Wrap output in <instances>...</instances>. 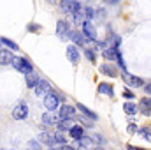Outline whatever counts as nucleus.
Returning a JSON list of instances; mask_svg holds the SVG:
<instances>
[{"label":"nucleus","instance_id":"nucleus-35","mask_svg":"<svg viewBox=\"0 0 151 150\" xmlns=\"http://www.w3.org/2000/svg\"><path fill=\"white\" fill-rule=\"evenodd\" d=\"M128 150H146V149H141V147H134V145H128Z\"/></svg>","mask_w":151,"mask_h":150},{"label":"nucleus","instance_id":"nucleus-38","mask_svg":"<svg viewBox=\"0 0 151 150\" xmlns=\"http://www.w3.org/2000/svg\"><path fill=\"white\" fill-rule=\"evenodd\" d=\"M93 150H104V149L102 147H97V149H93Z\"/></svg>","mask_w":151,"mask_h":150},{"label":"nucleus","instance_id":"nucleus-14","mask_svg":"<svg viewBox=\"0 0 151 150\" xmlns=\"http://www.w3.org/2000/svg\"><path fill=\"white\" fill-rule=\"evenodd\" d=\"M32 71H34V67H32L30 60H28V58H25V57H21V64H19V73H23V74H28V73H32Z\"/></svg>","mask_w":151,"mask_h":150},{"label":"nucleus","instance_id":"nucleus-21","mask_svg":"<svg viewBox=\"0 0 151 150\" xmlns=\"http://www.w3.org/2000/svg\"><path fill=\"white\" fill-rule=\"evenodd\" d=\"M70 127H72V122L70 120H58V124H56V129L58 131H63V133L69 131Z\"/></svg>","mask_w":151,"mask_h":150},{"label":"nucleus","instance_id":"nucleus-37","mask_svg":"<svg viewBox=\"0 0 151 150\" xmlns=\"http://www.w3.org/2000/svg\"><path fill=\"white\" fill-rule=\"evenodd\" d=\"M104 2H107V4H118L119 0H104Z\"/></svg>","mask_w":151,"mask_h":150},{"label":"nucleus","instance_id":"nucleus-36","mask_svg":"<svg viewBox=\"0 0 151 150\" xmlns=\"http://www.w3.org/2000/svg\"><path fill=\"white\" fill-rule=\"evenodd\" d=\"M144 90H146V94H150V95H151V83H150V85H146V87H144Z\"/></svg>","mask_w":151,"mask_h":150},{"label":"nucleus","instance_id":"nucleus-31","mask_svg":"<svg viewBox=\"0 0 151 150\" xmlns=\"http://www.w3.org/2000/svg\"><path fill=\"white\" fill-rule=\"evenodd\" d=\"M123 95H125L127 99H135V95H134V94H132L130 90H125V92H123Z\"/></svg>","mask_w":151,"mask_h":150},{"label":"nucleus","instance_id":"nucleus-13","mask_svg":"<svg viewBox=\"0 0 151 150\" xmlns=\"http://www.w3.org/2000/svg\"><path fill=\"white\" fill-rule=\"evenodd\" d=\"M139 111L142 113V115H146V117H150L151 115V99H141Z\"/></svg>","mask_w":151,"mask_h":150},{"label":"nucleus","instance_id":"nucleus-7","mask_svg":"<svg viewBox=\"0 0 151 150\" xmlns=\"http://www.w3.org/2000/svg\"><path fill=\"white\" fill-rule=\"evenodd\" d=\"M121 74H123V78L127 79V83H128V87H142L144 85V79L142 78H139V76H128L127 74V71H121Z\"/></svg>","mask_w":151,"mask_h":150},{"label":"nucleus","instance_id":"nucleus-19","mask_svg":"<svg viewBox=\"0 0 151 150\" xmlns=\"http://www.w3.org/2000/svg\"><path fill=\"white\" fill-rule=\"evenodd\" d=\"M123 111L127 113V115H135V113L139 111V106H135L134 103H125L123 104Z\"/></svg>","mask_w":151,"mask_h":150},{"label":"nucleus","instance_id":"nucleus-5","mask_svg":"<svg viewBox=\"0 0 151 150\" xmlns=\"http://www.w3.org/2000/svg\"><path fill=\"white\" fill-rule=\"evenodd\" d=\"M27 117H28V106H27L25 103L18 104V106L12 110V118H14V120H25Z\"/></svg>","mask_w":151,"mask_h":150},{"label":"nucleus","instance_id":"nucleus-12","mask_svg":"<svg viewBox=\"0 0 151 150\" xmlns=\"http://www.w3.org/2000/svg\"><path fill=\"white\" fill-rule=\"evenodd\" d=\"M12 53L9 50H0V66H9L12 62Z\"/></svg>","mask_w":151,"mask_h":150},{"label":"nucleus","instance_id":"nucleus-27","mask_svg":"<svg viewBox=\"0 0 151 150\" xmlns=\"http://www.w3.org/2000/svg\"><path fill=\"white\" fill-rule=\"evenodd\" d=\"M28 149L30 150H42V147H40V143H39L37 140H32V141H28Z\"/></svg>","mask_w":151,"mask_h":150},{"label":"nucleus","instance_id":"nucleus-11","mask_svg":"<svg viewBox=\"0 0 151 150\" xmlns=\"http://www.w3.org/2000/svg\"><path fill=\"white\" fill-rule=\"evenodd\" d=\"M39 141L44 143V145H47V147H53L56 143L55 141V134H51V133H40L39 134Z\"/></svg>","mask_w":151,"mask_h":150},{"label":"nucleus","instance_id":"nucleus-9","mask_svg":"<svg viewBox=\"0 0 151 150\" xmlns=\"http://www.w3.org/2000/svg\"><path fill=\"white\" fill-rule=\"evenodd\" d=\"M58 120H60V117L53 111H47L42 115V124L44 125H55V124H58Z\"/></svg>","mask_w":151,"mask_h":150},{"label":"nucleus","instance_id":"nucleus-1","mask_svg":"<svg viewBox=\"0 0 151 150\" xmlns=\"http://www.w3.org/2000/svg\"><path fill=\"white\" fill-rule=\"evenodd\" d=\"M58 103H60V97H58L56 94L49 92V94L44 95V106L47 108V111H55V110L58 108Z\"/></svg>","mask_w":151,"mask_h":150},{"label":"nucleus","instance_id":"nucleus-15","mask_svg":"<svg viewBox=\"0 0 151 150\" xmlns=\"http://www.w3.org/2000/svg\"><path fill=\"white\" fill-rule=\"evenodd\" d=\"M67 55H69V60H70L72 64H77V60H79V51H77L76 46H69V48H67Z\"/></svg>","mask_w":151,"mask_h":150},{"label":"nucleus","instance_id":"nucleus-2","mask_svg":"<svg viewBox=\"0 0 151 150\" xmlns=\"http://www.w3.org/2000/svg\"><path fill=\"white\" fill-rule=\"evenodd\" d=\"M62 9L69 14H77L81 11V4L77 0H63L62 2Z\"/></svg>","mask_w":151,"mask_h":150},{"label":"nucleus","instance_id":"nucleus-8","mask_svg":"<svg viewBox=\"0 0 151 150\" xmlns=\"http://www.w3.org/2000/svg\"><path fill=\"white\" fill-rule=\"evenodd\" d=\"M56 34L60 36L62 39H65V37H69L70 36V30H69V25L63 21V20H60L58 23H56Z\"/></svg>","mask_w":151,"mask_h":150},{"label":"nucleus","instance_id":"nucleus-22","mask_svg":"<svg viewBox=\"0 0 151 150\" xmlns=\"http://www.w3.org/2000/svg\"><path fill=\"white\" fill-rule=\"evenodd\" d=\"M53 134H55V141H56V143H60V145H67V138H65L63 131H56V133H53Z\"/></svg>","mask_w":151,"mask_h":150},{"label":"nucleus","instance_id":"nucleus-4","mask_svg":"<svg viewBox=\"0 0 151 150\" xmlns=\"http://www.w3.org/2000/svg\"><path fill=\"white\" fill-rule=\"evenodd\" d=\"M58 117H60V120H72L76 117V108L70 106V104H63V106L60 108Z\"/></svg>","mask_w":151,"mask_h":150},{"label":"nucleus","instance_id":"nucleus-26","mask_svg":"<svg viewBox=\"0 0 151 150\" xmlns=\"http://www.w3.org/2000/svg\"><path fill=\"white\" fill-rule=\"evenodd\" d=\"M0 41H2V42H4V44L7 46V48H11V50H14V51H16V50H19V46H18L16 42H12L11 39H7V37H2Z\"/></svg>","mask_w":151,"mask_h":150},{"label":"nucleus","instance_id":"nucleus-39","mask_svg":"<svg viewBox=\"0 0 151 150\" xmlns=\"http://www.w3.org/2000/svg\"><path fill=\"white\" fill-rule=\"evenodd\" d=\"M47 2H51V4H53V2H55V0H47Z\"/></svg>","mask_w":151,"mask_h":150},{"label":"nucleus","instance_id":"nucleus-17","mask_svg":"<svg viewBox=\"0 0 151 150\" xmlns=\"http://www.w3.org/2000/svg\"><path fill=\"white\" fill-rule=\"evenodd\" d=\"M69 134H70L74 140H79L84 133H83V127H81V125H72V127L69 129Z\"/></svg>","mask_w":151,"mask_h":150},{"label":"nucleus","instance_id":"nucleus-10","mask_svg":"<svg viewBox=\"0 0 151 150\" xmlns=\"http://www.w3.org/2000/svg\"><path fill=\"white\" fill-rule=\"evenodd\" d=\"M83 32L88 39H97V32H95V27L91 25V21H83Z\"/></svg>","mask_w":151,"mask_h":150},{"label":"nucleus","instance_id":"nucleus-24","mask_svg":"<svg viewBox=\"0 0 151 150\" xmlns=\"http://www.w3.org/2000/svg\"><path fill=\"white\" fill-rule=\"evenodd\" d=\"M116 55H118V50H116V48H107V50H104V57H106L107 60H114Z\"/></svg>","mask_w":151,"mask_h":150},{"label":"nucleus","instance_id":"nucleus-16","mask_svg":"<svg viewBox=\"0 0 151 150\" xmlns=\"http://www.w3.org/2000/svg\"><path fill=\"white\" fill-rule=\"evenodd\" d=\"M25 78H27V87L28 88H34L35 85H37V81H39V78L37 74L32 71V73H28V74H25Z\"/></svg>","mask_w":151,"mask_h":150},{"label":"nucleus","instance_id":"nucleus-25","mask_svg":"<svg viewBox=\"0 0 151 150\" xmlns=\"http://www.w3.org/2000/svg\"><path fill=\"white\" fill-rule=\"evenodd\" d=\"M69 37L72 39L74 42H77V44H84V37H83L79 32H72V30H70V36H69Z\"/></svg>","mask_w":151,"mask_h":150},{"label":"nucleus","instance_id":"nucleus-18","mask_svg":"<svg viewBox=\"0 0 151 150\" xmlns=\"http://www.w3.org/2000/svg\"><path fill=\"white\" fill-rule=\"evenodd\" d=\"M77 108H79V111H83V115H84V117H88V118H91V120H97V118H99L95 113L91 111L90 108H86L84 104H77Z\"/></svg>","mask_w":151,"mask_h":150},{"label":"nucleus","instance_id":"nucleus-20","mask_svg":"<svg viewBox=\"0 0 151 150\" xmlns=\"http://www.w3.org/2000/svg\"><path fill=\"white\" fill-rule=\"evenodd\" d=\"M99 92H100V94H107V95H111V97L114 95L113 87H111L109 83H100V85H99Z\"/></svg>","mask_w":151,"mask_h":150},{"label":"nucleus","instance_id":"nucleus-32","mask_svg":"<svg viewBox=\"0 0 151 150\" xmlns=\"http://www.w3.org/2000/svg\"><path fill=\"white\" fill-rule=\"evenodd\" d=\"M135 131H137V125H135V124H128V133H130V134H134Z\"/></svg>","mask_w":151,"mask_h":150},{"label":"nucleus","instance_id":"nucleus-33","mask_svg":"<svg viewBox=\"0 0 151 150\" xmlns=\"http://www.w3.org/2000/svg\"><path fill=\"white\" fill-rule=\"evenodd\" d=\"M39 28H40V27H39V25H34V23L28 25V30H30V32H39Z\"/></svg>","mask_w":151,"mask_h":150},{"label":"nucleus","instance_id":"nucleus-6","mask_svg":"<svg viewBox=\"0 0 151 150\" xmlns=\"http://www.w3.org/2000/svg\"><path fill=\"white\" fill-rule=\"evenodd\" d=\"M34 88H35V94H37L39 97H44L46 94H49V92H51V85H49L46 79H39L37 85H35Z\"/></svg>","mask_w":151,"mask_h":150},{"label":"nucleus","instance_id":"nucleus-23","mask_svg":"<svg viewBox=\"0 0 151 150\" xmlns=\"http://www.w3.org/2000/svg\"><path fill=\"white\" fill-rule=\"evenodd\" d=\"M100 73H102V74H109V76H113V78L118 74V73H116V69H114L113 66H107V64L100 67Z\"/></svg>","mask_w":151,"mask_h":150},{"label":"nucleus","instance_id":"nucleus-3","mask_svg":"<svg viewBox=\"0 0 151 150\" xmlns=\"http://www.w3.org/2000/svg\"><path fill=\"white\" fill-rule=\"evenodd\" d=\"M76 150H91L93 149V138H90V136H81L79 140H76Z\"/></svg>","mask_w":151,"mask_h":150},{"label":"nucleus","instance_id":"nucleus-29","mask_svg":"<svg viewBox=\"0 0 151 150\" xmlns=\"http://www.w3.org/2000/svg\"><path fill=\"white\" fill-rule=\"evenodd\" d=\"M84 55H86V57H88V60H91V62H93V60H95V53H93V51H91V50H84Z\"/></svg>","mask_w":151,"mask_h":150},{"label":"nucleus","instance_id":"nucleus-34","mask_svg":"<svg viewBox=\"0 0 151 150\" xmlns=\"http://www.w3.org/2000/svg\"><path fill=\"white\" fill-rule=\"evenodd\" d=\"M60 150H76V149H74V147H70V145H63Z\"/></svg>","mask_w":151,"mask_h":150},{"label":"nucleus","instance_id":"nucleus-30","mask_svg":"<svg viewBox=\"0 0 151 150\" xmlns=\"http://www.w3.org/2000/svg\"><path fill=\"white\" fill-rule=\"evenodd\" d=\"M93 140H97L95 143H99V145H102V143H104V138H102L100 134H93Z\"/></svg>","mask_w":151,"mask_h":150},{"label":"nucleus","instance_id":"nucleus-40","mask_svg":"<svg viewBox=\"0 0 151 150\" xmlns=\"http://www.w3.org/2000/svg\"><path fill=\"white\" fill-rule=\"evenodd\" d=\"M49 150H53V149H49Z\"/></svg>","mask_w":151,"mask_h":150},{"label":"nucleus","instance_id":"nucleus-28","mask_svg":"<svg viewBox=\"0 0 151 150\" xmlns=\"http://www.w3.org/2000/svg\"><path fill=\"white\" fill-rule=\"evenodd\" d=\"M12 66H14V69L16 71H19V64H21V57H12V62H11Z\"/></svg>","mask_w":151,"mask_h":150}]
</instances>
